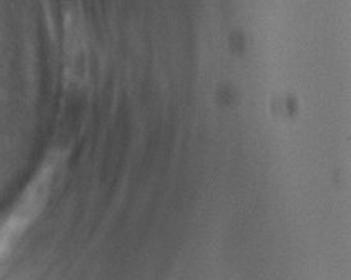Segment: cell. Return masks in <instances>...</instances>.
Instances as JSON below:
<instances>
[{
	"mask_svg": "<svg viewBox=\"0 0 351 280\" xmlns=\"http://www.w3.org/2000/svg\"><path fill=\"white\" fill-rule=\"evenodd\" d=\"M53 167L56 165L52 162L47 163L34 178L14 210L0 222V259L9 252L17 237H21V233L25 231L27 225L40 210V205L44 204V198L49 192L50 182H52Z\"/></svg>",
	"mask_w": 351,
	"mask_h": 280,
	"instance_id": "obj_1",
	"label": "cell"
}]
</instances>
